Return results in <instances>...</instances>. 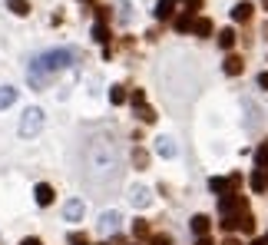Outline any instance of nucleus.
I'll use <instances>...</instances> for the list:
<instances>
[{
	"mask_svg": "<svg viewBox=\"0 0 268 245\" xmlns=\"http://www.w3.org/2000/svg\"><path fill=\"white\" fill-rule=\"evenodd\" d=\"M113 229H119V215L106 212V215H103V232H113Z\"/></svg>",
	"mask_w": 268,
	"mask_h": 245,
	"instance_id": "nucleus-16",
	"label": "nucleus"
},
{
	"mask_svg": "<svg viewBox=\"0 0 268 245\" xmlns=\"http://www.w3.org/2000/svg\"><path fill=\"white\" fill-rule=\"evenodd\" d=\"M129 100H133V106H142V103H146V93H142V90H133Z\"/></svg>",
	"mask_w": 268,
	"mask_h": 245,
	"instance_id": "nucleus-24",
	"label": "nucleus"
},
{
	"mask_svg": "<svg viewBox=\"0 0 268 245\" xmlns=\"http://www.w3.org/2000/svg\"><path fill=\"white\" fill-rule=\"evenodd\" d=\"M235 229H238V232H245V235H248V232H255V219H252V212H248V209L238 215V225H235Z\"/></svg>",
	"mask_w": 268,
	"mask_h": 245,
	"instance_id": "nucleus-10",
	"label": "nucleus"
},
{
	"mask_svg": "<svg viewBox=\"0 0 268 245\" xmlns=\"http://www.w3.org/2000/svg\"><path fill=\"white\" fill-rule=\"evenodd\" d=\"M196 245H212V238H209V235H199V242Z\"/></svg>",
	"mask_w": 268,
	"mask_h": 245,
	"instance_id": "nucleus-29",
	"label": "nucleus"
},
{
	"mask_svg": "<svg viewBox=\"0 0 268 245\" xmlns=\"http://www.w3.org/2000/svg\"><path fill=\"white\" fill-rule=\"evenodd\" d=\"M172 0H159V4H156V17H159V20H169V17H172Z\"/></svg>",
	"mask_w": 268,
	"mask_h": 245,
	"instance_id": "nucleus-11",
	"label": "nucleus"
},
{
	"mask_svg": "<svg viewBox=\"0 0 268 245\" xmlns=\"http://www.w3.org/2000/svg\"><path fill=\"white\" fill-rule=\"evenodd\" d=\"M93 37L100 40V43H106V40H110V30H106V24H96V27H93Z\"/></svg>",
	"mask_w": 268,
	"mask_h": 245,
	"instance_id": "nucleus-21",
	"label": "nucleus"
},
{
	"mask_svg": "<svg viewBox=\"0 0 268 245\" xmlns=\"http://www.w3.org/2000/svg\"><path fill=\"white\" fill-rule=\"evenodd\" d=\"M186 7H189V14H196V10L202 7V0H186Z\"/></svg>",
	"mask_w": 268,
	"mask_h": 245,
	"instance_id": "nucleus-26",
	"label": "nucleus"
},
{
	"mask_svg": "<svg viewBox=\"0 0 268 245\" xmlns=\"http://www.w3.org/2000/svg\"><path fill=\"white\" fill-rule=\"evenodd\" d=\"M14 103H17V90H10V87H0V110H10Z\"/></svg>",
	"mask_w": 268,
	"mask_h": 245,
	"instance_id": "nucleus-9",
	"label": "nucleus"
},
{
	"mask_svg": "<svg viewBox=\"0 0 268 245\" xmlns=\"http://www.w3.org/2000/svg\"><path fill=\"white\" fill-rule=\"evenodd\" d=\"M133 162H136V166H139V169H146V162H149V156H146V152H142V149H136V152H133Z\"/></svg>",
	"mask_w": 268,
	"mask_h": 245,
	"instance_id": "nucleus-23",
	"label": "nucleus"
},
{
	"mask_svg": "<svg viewBox=\"0 0 268 245\" xmlns=\"http://www.w3.org/2000/svg\"><path fill=\"white\" fill-rule=\"evenodd\" d=\"M133 232H136V235H149V225H146V222H136Z\"/></svg>",
	"mask_w": 268,
	"mask_h": 245,
	"instance_id": "nucleus-25",
	"label": "nucleus"
},
{
	"mask_svg": "<svg viewBox=\"0 0 268 245\" xmlns=\"http://www.w3.org/2000/svg\"><path fill=\"white\" fill-rule=\"evenodd\" d=\"M252 4H248V0H242V4H235V7H232V20H235V24H245V20H252Z\"/></svg>",
	"mask_w": 268,
	"mask_h": 245,
	"instance_id": "nucleus-4",
	"label": "nucleus"
},
{
	"mask_svg": "<svg viewBox=\"0 0 268 245\" xmlns=\"http://www.w3.org/2000/svg\"><path fill=\"white\" fill-rule=\"evenodd\" d=\"M7 10L17 17H27L30 14V0H7Z\"/></svg>",
	"mask_w": 268,
	"mask_h": 245,
	"instance_id": "nucleus-7",
	"label": "nucleus"
},
{
	"mask_svg": "<svg viewBox=\"0 0 268 245\" xmlns=\"http://www.w3.org/2000/svg\"><path fill=\"white\" fill-rule=\"evenodd\" d=\"M192 24H196V20H192L189 10H186L182 17H175V30H192Z\"/></svg>",
	"mask_w": 268,
	"mask_h": 245,
	"instance_id": "nucleus-17",
	"label": "nucleus"
},
{
	"mask_svg": "<svg viewBox=\"0 0 268 245\" xmlns=\"http://www.w3.org/2000/svg\"><path fill=\"white\" fill-rule=\"evenodd\" d=\"M192 30H196L199 37H209V33H212V20H209V17H202V20H196V24H192Z\"/></svg>",
	"mask_w": 268,
	"mask_h": 245,
	"instance_id": "nucleus-15",
	"label": "nucleus"
},
{
	"mask_svg": "<svg viewBox=\"0 0 268 245\" xmlns=\"http://www.w3.org/2000/svg\"><path fill=\"white\" fill-rule=\"evenodd\" d=\"M133 202H136V206H146V202H149V192H146V189H136L133 192Z\"/></svg>",
	"mask_w": 268,
	"mask_h": 245,
	"instance_id": "nucleus-22",
	"label": "nucleus"
},
{
	"mask_svg": "<svg viewBox=\"0 0 268 245\" xmlns=\"http://www.w3.org/2000/svg\"><path fill=\"white\" fill-rule=\"evenodd\" d=\"M265 242H268V235H265Z\"/></svg>",
	"mask_w": 268,
	"mask_h": 245,
	"instance_id": "nucleus-34",
	"label": "nucleus"
},
{
	"mask_svg": "<svg viewBox=\"0 0 268 245\" xmlns=\"http://www.w3.org/2000/svg\"><path fill=\"white\" fill-rule=\"evenodd\" d=\"M40 129H43V110L30 106V110L24 113V119H20V136H24V139H30V136H37Z\"/></svg>",
	"mask_w": 268,
	"mask_h": 245,
	"instance_id": "nucleus-2",
	"label": "nucleus"
},
{
	"mask_svg": "<svg viewBox=\"0 0 268 245\" xmlns=\"http://www.w3.org/2000/svg\"><path fill=\"white\" fill-rule=\"evenodd\" d=\"M252 245H268V242H265V238H255V242H252Z\"/></svg>",
	"mask_w": 268,
	"mask_h": 245,
	"instance_id": "nucleus-31",
	"label": "nucleus"
},
{
	"mask_svg": "<svg viewBox=\"0 0 268 245\" xmlns=\"http://www.w3.org/2000/svg\"><path fill=\"white\" fill-rule=\"evenodd\" d=\"M219 47H222V50H232V47H235V30H232V27L219 33Z\"/></svg>",
	"mask_w": 268,
	"mask_h": 245,
	"instance_id": "nucleus-13",
	"label": "nucleus"
},
{
	"mask_svg": "<svg viewBox=\"0 0 268 245\" xmlns=\"http://www.w3.org/2000/svg\"><path fill=\"white\" fill-rule=\"evenodd\" d=\"M222 70L229 73V76H238V73L245 70V66H242V56H225V66H222Z\"/></svg>",
	"mask_w": 268,
	"mask_h": 245,
	"instance_id": "nucleus-8",
	"label": "nucleus"
},
{
	"mask_svg": "<svg viewBox=\"0 0 268 245\" xmlns=\"http://www.w3.org/2000/svg\"><path fill=\"white\" fill-rule=\"evenodd\" d=\"M70 63H73V50H50V53H40L33 70H30V83L33 87H43L53 73L66 70Z\"/></svg>",
	"mask_w": 268,
	"mask_h": 245,
	"instance_id": "nucleus-1",
	"label": "nucleus"
},
{
	"mask_svg": "<svg viewBox=\"0 0 268 245\" xmlns=\"http://www.w3.org/2000/svg\"><path fill=\"white\" fill-rule=\"evenodd\" d=\"M63 215L70 222H79V219H83V202H79V199H70V202L63 206Z\"/></svg>",
	"mask_w": 268,
	"mask_h": 245,
	"instance_id": "nucleus-5",
	"label": "nucleus"
},
{
	"mask_svg": "<svg viewBox=\"0 0 268 245\" xmlns=\"http://www.w3.org/2000/svg\"><path fill=\"white\" fill-rule=\"evenodd\" d=\"M152 245H169V235H156V238H152Z\"/></svg>",
	"mask_w": 268,
	"mask_h": 245,
	"instance_id": "nucleus-28",
	"label": "nucleus"
},
{
	"mask_svg": "<svg viewBox=\"0 0 268 245\" xmlns=\"http://www.w3.org/2000/svg\"><path fill=\"white\" fill-rule=\"evenodd\" d=\"M33 199H37V206H50V202H53V186H50V182H40L37 189H33Z\"/></svg>",
	"mask_w": 268,
	"mask_h": 245,
	"instance_id": "nucleus-3",
	"label": "nucleus"
},
{
	"mask_svg": "<svg viewBox=\"0 0 268 245\" xmlns=\"http://www.w3.org/2000/svg\"><path fill=\"white\" fill-rule=\"evenodd\" d=\"M209 225H212L209 215H192V232L196 235H209Z\"/></svg>",
	"mask_w": 268,
	"mask_h": 245,
	"instance_id": "nucleus-6",
	"label": "nucleus"
},
{
	"mask_svg": "<svg viewBox=\"0 0 268 245\" xmlns=\"http://www.w3.org/2000/svg\"><path fill=\"white\" fill-rule=\"evenodd\" d=\"M225 245H238V242H235V238H229V242H225Z\"/></svg>",
	"mask_w": 268,
	"mask_h": 245,
	"instance_id": "nucleus-32",
	"label": "nucleus"
},
{
	"mask_svg": "<svg viewBox=\"0 0 268 245\" xmlns=\"http://www.w3.org/2000/svg\"><path fill=\"white\" fill-rule=\"evenodd\" d=\"M110 103H113V106L126 103V90H123V87H113V90H110Z\"/></svg>",
	"mask_w": 268,
	"mask_h": 245,
	"instance_id": "nucleus-18",
	"label": "nucleus"
},
{
	"mask_svg": "<svg viewBox=\"0 0 268 245\" xmlns=\"http://www.w3.org/2000/svg\"><path fill=\"white\" fill-rule=\"evenodd\" d=\"M136 110H139V119H142V123H156V110H149L146 103L136 106Z\"/></svg>",
	"mask_w": 268,
	"mask_h": 245,
	"instance_id": "nucleus-20",
	"label": "nucleus"
},
{
	"mask_svg": "<svg viewBox=\"0 0 268 245\" xmlns=\"http://www.w3.org/2000/svg\"><path fill=\"white\" fill-rule=\"evenodd\" d=\"M255 166H258V169L268 166V142H265V146H258V152H255Z\"/></svg>",
	"mask_w": 268,
	"mask_h": 245,
	"instance_id": "nucleus-19",
	"label": "nucleus"
},
{
	"mask_svg": "<svg viewBox=\"0 0 268 245\" xmlns=\"http://www.w3.org/2000/svg\"><path fill=\"white\" fill-rule=\"evenodd\" d=\"M24 245H40V238H24Z\"/></svg>",
	"mask_w": 268,
	"mask_h": 245,
	"instance_id": "nucleus-30",
	"label": "nucleus"
},
{
	"mask_svg": "<svg viewBox=\"0 0 268 245\" xmlns=\"http://www.w3.org/2000/svg\"><path fill=\"white\" fill-rule=\"evenodd\" d=\"M252 189L255 192H265L268 189V179H265V173H261V169H255V173H252Z\"/></svg>",
	"mask_w": 268,
	"mask_h": 245,
	"instance_id": "nucleus-14",
	"label": "nucleus"
},
{
	"mask_svg": "<svg viewBox=\"0 0 268 245\" xmlns=\"http://www.w3.org/2000/svg\"><path fill=\"white\" fill-rule=\"evenodd\" d=\"M261 7H265V10H268V0H261Z\"/></svg>",
	"mask_w": 268,
	"mask_h": 245,
	"instance_id": "nucleus-33",
	"label": "nucleus"
},
{
	"mask_svg": "<svg viewBox=\"0 0 268 245\" xmlns=\"http://www.w3.org/2000/svg\"><path fill=\"white\" fill-rule=\"evenodd\" d=\"M156 149H159V156H175V142L172 139H169V136H162V139H159V146H156Z\"/></svg>",
	"mask_w": 268,
	"mask_h": 245,
	"instance_id": "nucleus-12",
	"label": "nucleus"
},
{
	"mask_svg": "<svg viewBox=\"0 0 268 245\" xmlns=\"http://www.w3.org/2000/svg\"><path fill=\"white\" fill-rule=\"evenodd\" d=\"M258 87H261V90H268V70H265V73H258Z\"/></svg>",
	"mask_w": 268,
	"mask_h": 245,
	"instance_id": "nucleus-27",
	"label": "nucleus"
}]
</instances>
